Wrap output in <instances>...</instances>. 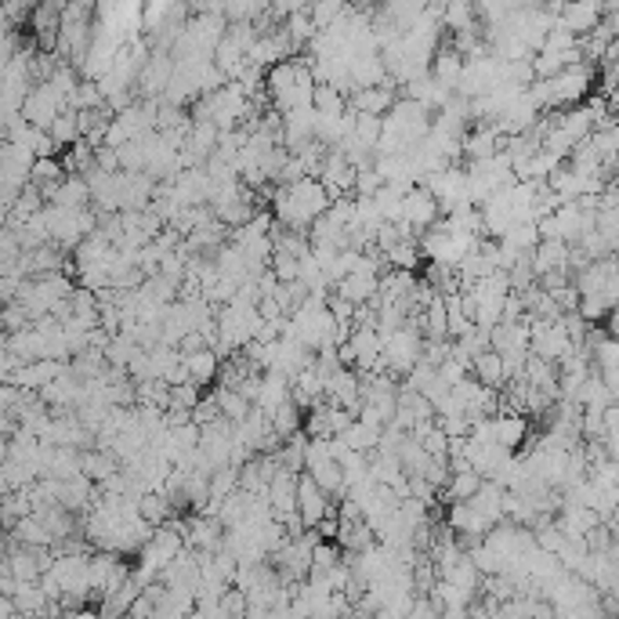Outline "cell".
<instances>
[{"instance_id":"1","label":"cell","mask_w":619,"mask_h":619,"mask_svg":"<svg viewBox=\"0 0 619 619\" xmlns=\"http://www.w3.org/2000/svg\"><path fill=\"white\" fill-rule=\"evenodd\" d=\"M576 348V337L569 333L565 319H532V355L561 363Z\"/></svg>"},{"instance_id":"2","label":"cell","mask_w":619,"mask_h":619,"mask_svg":"<svg viewBox=\"0 0 619 619\" xmlns=\"http://www.w3.org/2000/svg\"><path fill=\"white\" fill-rule=\"evenodd\" d=\"M402 222H406L417 236L442 222V203L434 200V192L428 189V185H413V189L406 192V203H402Z\"/></svg>"},{"instance_id":"3","label":"cell","mask_w":619,"mask_h":619,"mask_svg":"<svg viewBox=\"0 0 619 619\" xmlns=\"http://www.w3.org/2000/svg\"><path fill=\"white\" fill-rule=\"evenodd\" d=\"M333 496L315 482L308 471H301V482H298V515L304 521V529H315L326 515H333Z\"/></svg>"},{"instance_id":"4","label":"cell","mask_w":619,"mask_h":619,"mask_svg":"<svg viewBox=\"0 0 619 619\" xmlns=\"http://www.w3.org/2000/svg\"><path fill=\"white\" fill-rule=\"evenodd\" d=\"M602 8H605V0H565V8L558 15V26L576 33V37H586V33H594L605 22Z\"/></svg>"},{"instance_id":"5","label":"cell","mask_w":619,"mask_h":619,"mask_svg":"<svg viewBox=\"0 0 619 619\" xmlns=\"http://www.w3.org/2000/svg\"><path fill=\"white\" fill-rule=\"evenodd\" d=\"M529 434V420L521 409H507L504 413H493V442L496 445H507V450H518Z\"/></svg>"},{"instance_id":"6","label":"cell","mask_w":619,"mask_h":619,"mask_svg":"<svg viewBox=\"0 0 619 619\" xmlns=\"http://www.w3.org/2000/svg\"><path fill=\"white\" fill-rule=\"evenodd\" d=\"M333 290L355 304H374L380 298V271H348Z\"/></svg>"},{"instance_id":"7","label":"cell","mask_w":619,"mask_h":619,"mask_svg":"<svg viewBox=\"0 0 619 619\" xmlns=\"http://www.w3.org/2000/svg\"><path fill=\"white\" fill-rule=\"evenodd\" d=\"M185 369H189V380H195L200 388H206V384H214V380L222 377V358H217L214 348H200V352L185 355Z\"/></svg>"},{"instance_id":"8","label":"cell","mask_w":619,"mask_h":619,"mask_svg":"<svg viewBox=\"0 0 619 619\" xmlns=\"http://www.w3.org/2000/svg\"><path fill=\"white\" fill-rule=\"evenodd\" d=\"M471 374L482 380V384L489 388H504L510 374H507V363H504V355L496 352V348H485L482 355H475V363H471Z\"/></svg>"},{"instance_id":"9","label":"cell","mask_w":619,"mask_h":619,"mask_svg":"<svg viewBox=\"0 0 619 619\" xmlns=\"http://www.w3.org/2000/svg\"><path fill=\"white\" fill-rule=\"evenodd\" d=\"M348 102H352V109H358V113H377V116H384L388 109L399 102V98L391 94L388 84H374V87H358V91L348 98Z\"/></svg>"},{"instance_id":"10","label":"cell","mask_w":619,"mask_h":619,"mask_svg":"<svg viewBox=\"0 0 619 619\" xmlns=\"http://www.w3.org/2000/svg\"><path fill=\"white\" fill-rule=\"evenodd\" d=\"M214 395H217V402H222L225 420L239 424V420H247L250 413H254V399L243 395V391H239L236 384H222V388H214Z\"/></svg>"},{"instance_id":"11","label":"cell","mask_w":619,"mask_h":619,"mask_svg":"<svg viewBox=\"0 0 619 619\" xmlns=\"http://www.w3.org/2000/svg\"><path fill=\"white\" fill-rule=\"evenodd\" d=\"M482 482H485V478L478 475L471 464L453 467L450 482H445V500H467V496H475L478 489H482Z\"/></svg>"},{"instance_id":"12","label":"cell","mask_w":619,"mask_h":619,"mask_svg":"<svg viewBox=\"0 0 619 619\" xmlns=\"http://www.w3.org/2000/svg\"><path fill=\"white\" fill-rule=\"evenodd\" d=\"M612 178L619 181V156H616V163H612Z\"/></svg>"}]
</instances>
